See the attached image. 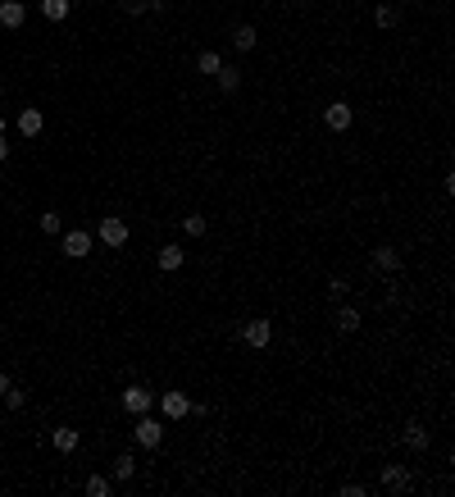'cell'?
I'll return each instance as SVG.
<instances>
[{
    "label": "cell",
    "mask_w": 455,
    "mask_h": 497,
    "mask_svg": "<svg viewBox=\"0 0 455 497\" xmlns=\"http://www.w3.org/2000/svg\"><path fill=\"white\" fill-rule=\"evenodd\" d=\"M155 406H160L164 420H183V415H192V397H187V392H178V388H169L164 397H155Z\"/></svg>",
    "instance_id": "obj_1"
},
{
    "label": "cell",
    "mask_w": 455,
    "mask_h": 497,
    "mask_svg": "<svg viewBox=\"0 0 455 497\" xmlns=\"http://www.w3.org/2000/svg\"><path fill=\"white\" fill-rule=\"evenodd\" d=\"M5 388H10V379H5V374H0V397H5Z\"/></svg>",
    "instance_id": "obj_28"
},
{
    "label": "cell",
    "mask_w": 455,
    "mask_h": 497,
    "mask_svg": "<svg viewBox=\"0 0 455 497\" xmlns=\"http://www.w3.org/2000/svg\"><path fill=\"white\" fill-rule=\"evenodd\" d=\"M5 128H10V123H5V119H0V137H5Z\"/></svg>",
    "instance_id": "obj_29"
},
{
    "label": "cell",
    "mask_w": 455,
    "mask_h": 497,
    "mask_svg": "<svg viewBox=\"0 0 455 497\" xmlns=\"http://www.w3.org/2000/svg\"><path fill=\"white\" fill-rule=\"evenodd\" d=\"M405 442H410L414 452H428V429H423V424H410V429H405Z\"/></svg>",
    "instance_id": "obj_18"
},
{
    "label": "cell",
    "mask_w": 455,
    "mask_h": 497,
    "mask_svg": "<svg viewBox=\"0 0 455 497\" xmlns=\"http://www.w3.org/2000/svg\"><path fill=\"white\" fill-rule=\"evenodd\" d=\"M132 438H137V447L155 452V447L164 442V424H160V420H151V415H137V433H132Z\"/></svg>",
    "instance_id": "obj_2"
},
{
    "label": "cell",
    "mask_w": 455,
    "mask_h": 497,
    "mask_svg": "<svg viewBox=\"0 0 455 497\" xmlns=\"http://www.w3.org/2000/svg\"><path fill=\"white\" fill-rule=\"evenodd\" d=\"M155 260H160V269H169V274H174V269H183L187 255H183V246L169 242V246H160V255H155Z\"/></svg>",
    "instance_id": "obj_10"
},
{
    "label": "cell",
    "mask_w": 455,
    "mask_h": 497,
    "mask_svg": "<svg viewBox=\"0 0 455 497\" xmlns=\"http://www.w3.org/2000/svg\"><path fill=\"white\" fill-rule=\"evenodd\" d=\"M132 475H137V461H132V452L114 456V479H132Z\"/></svg>",
    "instance_id": "obj_19"
},
{
    "label": "cell",
    "mask_w": 455,
    "mask_h": 497,
    "mask_svg": "<svg viewBox=\"0 0 455 497\" xmlns=\"http://www.w3.org/2000/svg\"><path fill=\"white\" fill-rule=\"evenodd\" d=\"M373 19H378V28H396V10H391V5H378Z\"/></svg>",
    "instance_id": "obj_24"
},
{
    "label": "cell",
    "mask_w": 455,
    "mask_h": 497,
    "mask_svg": "<svg viewBox=\"0 0 455 497\" xmlns=\"http://www.w3.org/2000/svg\"><path fill=\"white\" fill-rule=\"evenodd\" d=\"M59 228H64V219H59L55 210H46L41 215V233H59Z\"/></svg>",
    "instance_id": "obj_25"
},
{
    "label": "cell",
    "mask_w": 455,
    "mask_h": 497,
    "mask_svg": "<svg viewBox=\"0 0 455 497\" xmlns=\"http://www.w3.org/2000/svg\"><path fill=\"white\" fill-rule=\"evenodd\" d=\"M151 10V0H123V14H146Z\"/></svg>",
    "instance_id": "obj_26"
},
{
    "label": "cell",
    "mask_w": 455,
    "mask_h": 497,
    "mask_svg": "<svg viewBox=\"0 0 455 497\" xmlns=\"http://www.w3.org/2000/svg\"><path fill=\"white\" fill-rule=\"evenodd\" d=\"M100 242L105 246H123L128 242V224L123 219H100Z\"/></svg>",
    "instance_id": "obj_7"
},
{
    "label": "cell",
    "mask_w": 455,
    "mask_h": 497,
    "mask_svg": "<svg viewBox=\"0 0 455 497\" xmlns=\"http://www.w3.org/2000/svg\"><path fill=\"white\" fill-rule=\"evenodd\" d=\"M87 251H91V233H87V228H68V233H64V255L82 260Z\"/></svg>",
    "instance_id": "obj_6"
},
{
    "label": "cell",
    "mask_w": 455,
    "mask_h": 497,
    "mask_svg": "<svg viewBox=\"0 0 455 497\" xmlns=\"http://www.w3.org/2000/svg\"><path fill=\"white\" fill-rule=\"evenodd\" d=\"M337 329H342V333H355V329H360V310L342 306V310H337Z\"/></svg>",
    "instance_id": "obj_17"
},
{
    "label": "cell",
    "mask_w": 455,
    "mask_h": 497,
    "mask_svg": "<svg viewBox=\"0 0 455 497\" xmlns=\"http://www.w3.org/2000/svg\"><path fill=\"white\" fill-rule=\"evenodd\" d=\"M214 78H219V87H223V91H237V87H241V73H237V69H228V64L219 69Z\"/></svg>",
    "instance_id": "obj_20"
},
{
    "label": "cell",
    "mask_w": 455,
    "mask_h": 497,
    "mask_svg": "<svg viewBox=\"0 0 455 497\" xmlns=\"http://www.w3.org/2000/svg\"><path fill=\"white\" fill-rule=\"evenodd\" d=\"M5 406H10V410L28 406V392H23V388H5Z\"/></svg>",
    "instance_id": "obj_23"
},
{
    "label": "cell",
    "mask_w": 455,
    "mask_h": 497,
    "mask_svg": "<svg viewBox=\"0 0 455 497\" xmlns=\"http://www.w3.org/2000/svg\"><path fill=\"white\" fill-rule=\"evenodd\" d=\"M23 19H28V5H23V0H0V23H5V28H23Z\"/></svg>",
    "instance_id": "obj_8"
},
{
    "label": "cell",
    "mask_w": 455,
    "mask_h": 497,
    "mask_svg": "<svg viewBox=\"0 0 455 497\" xmlns=\"http://www.w3.org/2000/svg\"><path fill=\"white\" fill-rule=\"evenodd\" d=\"M324 123H328V128H333V133H346L351 123H355V110H351L346 100H333V105H328V110H324Z\"/></svg>",
    "instance_id": "obj_4"
},
{
    "label": "cell",
    "mask_w": 455,
    "mask_h": 497,
    "mask_svg": "<svg viewBox=\"0 0 455 497\" xmlns=\"http://www.w3.org/2000/svg\"><path fill=\"white\" fill-rule=\"evenodd\" d=\"M151 406H155V392H151V388H141V383L123 388V410H128V415H146Z\"/></svg>",
    "instance_id": "obj_3"
},
{
    "label": "cell",
    "mask_w": 455,
    "mask_h": 497,
    "mask_svg": "<svg viewBox=\"0 0 455 497\" xmlns=\"http://www.w3.org/2000/svg\"><path fill=\"white\" fill-rule=\"evenodd\" d=\"M68 10H73V0H41V14H46L50 23H64Z\"/></svg>",
    "instance_id": "obj_13"
},
{
    "label": "cell",
    "mask_w": 455,
    "mask_h": 497,
    "mask_svg": "<svg viewBox=\"0 0 455 497\" xmlns=\"http://www.w3.org/2000/svg\"><path fill=\"white\" fill-rule=\"evenodd\" d=\"M50 442L59 447V452H73V447H77V429H68V424H59V429L50 433Z\"/></svg>",
    "instance_id": "obj_15"
},
{
    "label": "cell",
    "mask_w": 455,
    "mask_h": 497,
    "mask_svg": "<svg viewBox=\"0 0 455 497\" xmlns=\"http://www.w3.org/2000/svg\"><path fill=\"white\" fill-rule=\"evenodd\" d=\"M373 265H378L382 274H396V269H401V255L391 251V246H378V251H373Z\"/></svg>",
    "instance_id": "obj_12"
},
{
    "label": "cell",
    "mask_w": 455,
    "mask_h": 497,
    "mask_svg": "<svg viewBox=\"0 0 455 497\" xmlns=\"http://www.w3.org/2000/svg\"><path fill=\"white\" fill-rule=\"evenodd\" d=\"M87 497H109V479L105 475H91L87 479Z\"/></svg>",
    "instance_id": "obj_22"
},
{
    "label": "cell",
    "mask_w": 455,
    "mask_h": 497,
    "mask_svg": "<svg viewBox=\"0 0 455 497\" xmlns=\"http://www.w3.org/2000/svg\"><path fill=\"white\" fill-rule=\"evenodd\" d=\"M196 69H201V73H219V69H223V55H219V51H201V55H196Z\"/></svg>",
    "instance_id": "obj_16"
},
{
    "label": "cell",
    "mask_w": 455,
    "mask_h": 497,
    "mask_svg": "<svg viewBox=\"0 0 455 497\" xmlns=\"http://www.w3.org/2000/svg\"><path fill=\"white\" fill-rule=\"evenodd\" d=\"M382 488L405 493V488H410V470H405V465H387V470H382Z\"/></svg>",
    "instance_id": "obj_9"
},
{
    "label": "cell",
    "mask_w": 455,
    "mask_h": 497,
    "mask_svg": "<svg viewBox=\"0 0 455 497\" xmlns=\"http://www.w3.org/2000/svg\"><path fill=\"white\" fill-rule=\"evenodd\" d=\"M255 42H260V33H255L250 23H241L237 33H232V46H237V51H255Z\"/></svg>",
    "instance_id": "obj_14"
},
{
    "label": "cell",
    "mask_w": 455,
    "mask_h": 497,
    "mask_svg": "<svg viewBox=\"0 0 455 497\" xmlns=\"http://www.w3.org/2000/svg\"><path fill=\"white\" fill-rule=\"evenodd\" d=\"M41 128H46L41 110H23V114H19V133H23V137H37Z\"/></svg>",
    "instance_id": "obj_11"
},
{
    "label": "cell",
    "mask_w": 455,
    "mask_h": 497,
    "mask_svg": "<svg viewBox=\"0 0 455 497\" xmlns=\"http://www.w3.org/2000/svg\"><path fill=\"white\" fill-rule=\"evenodd\" d=\"M183 228L192 233V237H205V233H210V219H205V215H187V219H183Z\"/></svg>",
    "instance_id": "obj_21"
},
{
    "label": "cell",
    "mask_w": 455,
    "mask_h": 497,
    "mask_svg": "<svg viewBox=\"0 0 455 497\" xmlns=\"http://www.w3.org/2000/svg\"><path fill=\"white\" fill-rule=\"evenodd\" d=\"M269 338H273V324L269 320H250L246 329H241V343H246V347H269Z\"/></svg>",
    "instance_id": "obj_5"
},
{
    "label": "cell",
    "mask_w": 455,
    "mask_h": 497,
    "mask_svg": "<svg viewBox=\"0 0 455 497\" xmlns=\"http://www.w3.org/2000/svg\"><path fill=\"white\" fill-rule=\"evenodd\" d=\"M5 155H10V142H5V137H0V160H5Z\"/></svg>",
    "instance_id": "obj_27"
}]
</instances>
